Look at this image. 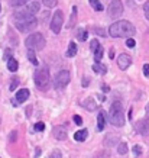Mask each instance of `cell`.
Wrapping results in <instances>:
<instances>
[{
  "label": "cell",
  "instance_id": "cell-11",
  "mask_svg": "<svg viewBox=\"0 0 149 158\" xmlns=\"http://www.w3.org/2000/svg\"><path fill=\"white\" fill-rule=\"evenodd\" d=\"M52 135H54V138L58 139V141H64V139L67 138V129H65V126H62V125L54 126Z\"/></svg>",
  "mask_w": 149,
  "mask_h": 158
},
{
  "label": "cell",
  "instance_id": "cell-42",
  "mask_svg": "<svg viewBox=\"0 0 149 158\" xmlns=\"http://www.w3.org/2000/svg\"><path fill=\"white\" fill-rule=\"evenodd\" d=\"M109 57H110V58L115 57V49H110V52H109Z\"/></svg>",
  "mask_w": 149,
  "mask_h": 158
},
{
  "label": "cell",
  "instance_id": "cell-16",
  "mask_svg": "<svg viewBox=\"0 0 149 158\" xmlns=\"http://www.w3.org/2000/svg\"><path fill=\"white\" fill-rule=\"evenodd\" d=\"M104 125H106V118H104V113L100 112V113L97 115V129L103 131L104 129Z\"/></svg>",
  "mask_w": 149,
  "mask_h": 158
},
{
  "label": "cell",
  "instance_id": "cell-38",
  "mask_svg": "<svg viewBox=\"0 0 149 158\" xmlns=\"http://www.w3.org/2000/svg\"><path fill=\"white\" fill-rule=\"evenodd\" d=\"M143 74L146 77H149V64H145L143 65Z\"/></svg>",
  "mask_w": 149,
  "mask_h": 158
},
{
  "label": "cell",
  "instance_id": "cell-12",
  "mask_svg": "<svg viewBox=\"0 0 149 158\" xmlns=\"http://www.w3.org/2000/svg\"><path fill=\"white\" fill-rule=\"evenodd\" d=\"M29 90L28 89H20L18 93H16V96H14V99H16V102L18 103H23V102H26L29 99Z\"/></svg>",
  "mask_w": 149,
  "mask_h": 158
},
{
  "label": "cell",
  "instance_id": "cell-34",
  "mask_svg": "<svg viewBox=\"0 0 149 158\" xmlns=\"http://www.w3.org/2000/svg\"><path fill=\"white\" fill-rule=\"evenodd\" d=\"M143 10H145V16H146V19L149 20V2H146L143 5Z\"/></svg>",
  "mask_w": 149,
  "mask_h": 158
},
{
  "label": "cell",
  "instance_id": "cell-21",
  "mask_svg": "<svg viewBox=\"0 0 149 158\" xmlns=\"http://www.w3.org/2000/svg\"><path fill=\"white\" fill-rule=\"evenodd\" d=\"M127 151H129V148H127V144H126V142H120V144L117 145V152L120 154V155H126Z\"/></svg>",
  "mask_w": 149,
  "mask_h": 158
},
{
  "label": "cell",
  "instance_id": "cell-20",
  "mask_svg": "<svg viewBox=\"0 0 149 158\" xmlns=\"http://www.w3.org/2000/svg\"><path fill=\"white\" fill-rule=\"evenodd\" d=\"M90 5H91V7L94 10H97V12H101V10H104V6L101 5L100 0H90Z\"/></svg>",
  "mask_w": 149,
  "mask_h": 158
},
{
  "label": "cell",
  "instance_id": "cell-18",
  "mask_svg": "<svg viewBox=\"0 0 149 158\" xmlns=\"http://www.w3.org/2000/svg\"><path fill=\"white\" fill-rule=\"evenodd\" d=\"M77 55V45H75V42H70V45H68V51H67V57L72 58Z\"/></svg>",
  "mask_w": 149,
  "mask_h": 158
},
{
  "label": "cell",
  "instance_id": "cell-39",
  "mask_svg": "<svg viewBox=\"0 0 149 158\" xmlns=\"http://www.w3.org/2000/svg\"><path fill=\"white\" fill-rule=\"evenodd\" d=\"M72 10H74V15H72V16H75V13H77V7H72ZM74 23H75V19H72V22L70 20V28H71Z\"/></svg>",
  "mask_w": 149,
  "mask_h": 158
},
{
  "label": "cell",
  "instance_id": "cell-31",
  "mask_svg": "<svg viewBox=\"0 0 149 158\" xmlns=\"http://www.w3.org/2000/svg\"><path fill=\"white\" fill-rule=\"evenodd\" d=\"M132 151H133V155H135V157H138V155H140V154H142V148H140L139 145H135Z\"/></svg>",
  "mask_w": 149,
  "mask_h": 158
},
{
  "label": "cell",
  "instance_id": "cell-1",
  "mask_svg": "<svg viewBox=\"0 0 149 158\" xmlns=\"http://www.w3.org/2000/svg\"><path fill=\"white\" fill-rule=\"evenodd\" d=\"M36 18L34 13H30L28 9L19 10L14 13V26L19 32H29L36 26Z\"/></svg>",
  "mask_w": 149,
  "mask_h": 158
},
{
  "label": "cell",
  "instance_id": "cell-19",
  "mask_svg": "<svg viewBox=\"0 0 149 158\" xmlns=\"http://www.w3.org/2000/svg\"><path fill=\"white\" fill-rule=\"evenodd\" d=\"M39 9H41V3H39V2H32L30 5H28V10L30 12V13H34V15L38 13Z\"/></svg>",
  "mask_w": 149,
  "mask_h": 158
},
{
  "label": "cell",
  "instance_id": "cell-14",
  "mask_svg": "<svg viewBox=\"0 0 149 158\" xmlns=\"http://www.w3.org/2000/svg\"><path fill=\"white\" fill-rule=\"evenodd\" d=\"M83 106H84V107H86L87 110H90V112H91V110H94V109L97 107L96 100H94L93 97H87L86 100L83 102Z\"/></svg>",
  "mask_w": 149,
  "mask_h": 158
},
{
  "label": "cell",
  "instance_id": "cell-4",
  "mask_svg": "<svg viewBox=\"0 0 149 158\" xmlns=\"http://www.w3.org/2000/svg\"><path fill=\"white\" fill-rule=\"evenodd\" d=\"M45 36H43L41 32H34L30 34L25 41V45L28 47V49H34V51H41L45 47Z\"/></svg>",
  "mask_w": 149,
  "mask_h": 158
},
{
  "label": "cell",
  "instance_id": "cell-36",
  "mask_svg": "<svg viewBox=\"0 0 149 158\" xmlns=\"http://www.w3.org/2000/svg\"><path fill=\"white\" fill-rule=\"evenodd\" d=\"M16 139H18V134H16V131H13V132L9 135V141L10 142H14Z\"/></svg>",
  "mask_w": 149,
  "mask_h": 158
},
{
  "label": "cell",
  "instance_id": "cell-3",
  "mask_svg": "<svg viewBox=\"0 0 149 158\" xmlns=\"http://www.w3.org/2000/svg\"><path fill=\"white\" fill-rule=\"evenodd\" d=\"M109 120L113 126H123L125 125V115H123V106L119 100H115L109 110Z\"/></svg>",
  "mask_w": 149,
  "mask_h": 158
},
{
  "label": "cell",
  "instance_id": "cell-9",
  "mask_svg": "<svg viewBox=\"0 0 149 158\" xmlns=\"http://www.w3.org/2000/svg\"><path fill=\"white\" fill-rule=\"evenodd\" d=\"M135 129L140 135H148L149 134V119H140L135 125Z\"/></svg>",
  "mask_w": 149,
  "mask_h": 158
},
{
  "label": "cell",
  "instance_id": "cell-41",
  "mask_svg": "<svg viewBox=\"0 0 149 158\" xmlns=\"http://www.w3.org/2000/svg\"><path fill=\"white\" fill-rule=\"evenodd\" d=\"M101 90H103V91H106V93H107V91H110V87L107 86V84H103V87H101Z\"/></svg>",
  "mask_w": 149,
  "mask_h": 158
},
{
  "label": "cell",
  "instance_id": "cell-40",
  "mask_svg": "<svg viewBox=\"0 0 149 158\" xmlns=\"http://www.w3.org/2000/svg\"><path fill=\"white\" fill-rule=\"evenodd\" d=\"M93 31H94L96 34H99V35H104V31H101L100 28H94V29H93Z\"/></svg>",
  "mask_w": 149,
  "mask_h": 158
},
{
  "label": "cell",
  "instance_id": "cell-29",
  "mask_svg": "<svg viewBox=\"0 0 149 158\" xmlns=\"http://www.w3.org/2000/svg\"><path fill=\"white\" fill-rule=\"evenodd\" d=\"M99 47H100V44H99V41H97V39H93L91 44H90V48H91L93 54H94V52L97 51V49H99Z\"/></svg>",
  "mask_w": 149,
  "mask_h": 158
},
{
  "label": "cell",
  "instance_id": "cell-2",
  "mask_svg": "<svg viewBox=\"0 0 149 158\" xmlns=\"http://www.w3.org/2000/svg\"><path fill=\"white\" fill-rule=\"evenodd\" d=\"M109 34L113 38H132L136 34V29L129 20H117L111 23L109 28Z\"/></svg>",
  "mask_w": 149,
  "mask_h": 158
},
{
  "label": "cell",
  "instance_id": "cell-32",
  "mask_svg": "<svg viewBox=\"0 0 149 158\" xmlns=\"http://www.w3.org/2000/svg\"><path fill=\"white\" fill-rule=\"evenodd\" d=\"M135 45H136L135 39L129 38V39H127V41H126V47H127V48H133V47H135Z\"/></svg>",
  "mask_w": 149,
  "mask_h": 158
},
{
  "label": "cell",
  "instance_id": "cell-24",
  "mask_svg": "<svg viewBox=\"0 0 149 158\" xmlns=\"http://www.w3.org/2000/svg\"><path fill=\"white\" fill-rule=\"evenodd\" d=\"M87 35H88V34H87V31L83 28V29H80V31H78L77 36H78V39H80L81 42H84V41H87Z\"/></svg>",
  "mask_w": 149,
  "mask_h": 158
},
{
  "label": "cell",
  "instance_id": "cell-7",
  "mask_svg": "<svg viewBox=\"0 0 149 158\" xmlns=\"http://www.w3.org/2000/svg\"><path fill=\"white\" fill-rule=\"evenodd\" d=\"M64 23V13L62 10H57L52 16V20H51V31L54 34H59V31L62 28Z\"/></svg>",
  "mask_w": 149,
  "mask_h": 158
},
{
  "label": "cell",
  "instance_id": "cell-23",
  "mask_svg": "<svg viewBox=\"0 0 149 158\" xmlns=\"http://www.w3.org/2000/svg\"><path fill=\"white\" fill-rule=\"evenodd\" d=\"M42 3L45 7H48V9H51V7H55L58 3V0H42Z\"/></svg>",
  "mask_w": 149,
  "mask_h": 158
},
{
  "label": "cell",
  "instance_id": "cell-43",
  "mask_svg": "<svg viewBox=\"0 0 149 158\" xmlns=\"http://www.w3.org/2000/svg\"><path fill=\"white\" fill-rule=\"evenodd\" d=\"M145 112H146V115L149 116V103H148V105H146V107H145Z\"/></svg>",
  "mask_w": 149,
  "mask_h": 158
},
{
  "label": "cell",
  "instance_id": "cell-26",
  "mask_svg": "<svg viewBox=\"0 0 149 158\" xmlns=\"http://www.w3.org/2000/svg\"><path fill=\"white\" fill-rule=\"evenodd\" d=\"M10 58H13V51L10 48H7L5 51V54H3V60H5V61H9Z\"/></svg>",
  "mask_w": 149,
  "mask_h": 158
},
{
  "label": "cell",
  "instance_id": "cell-30",
  "mask_svg": "<svg viewBox=\"0 0 149 158\" xmlns=\"http://www.w3.org/2000/svg\"><path fill=\"white\" fill-rule=\"evenodd\" d=\"M18 84H19V78H14L13 81L10 83V91H13V90H16V89H18Z\"/></svg>",
  "mask_w": 149,
  "mask_h": 158
},
{
  "label": "cell",
  "instance_id": "cell-5",
  "mask_svg": "<svg viewBox=\"0 0 149 158\" xmlns=\"http://www.w3.org/2000/svg\"><path fill=\"white\" fill-rule=\"evenodd\" d=\"M49 83H51V77H49V71L46 67L39 68L38 71L35 73V84L39 90H48L49 89Z\"/></svg>",
  "mask_w": 149,
  "mask_h": 158
},
{
  "label": "cell",
  "instance_id": "cell-27",
  "mask_svg": "<svg viewBox=\"0 0 149 158\" xmlns=\"http://www.w3.org/2000/svg\"><path fill=\"white\" fill-rule=\"evenodd\" d=\"M46 158H62V154H61V151H59V149H54L52 152L49 154Z\"/></svg>",
  "mask_w": 149,
  "mask_h": 158
},
{
  "label": "cell",
  "instance_id": "cell-17",
  "mask_svg": "<svg viewBox=\"0 0 149 158\" xmlns=\"http://www.w3.org/2000/svg\"><path fill=\"white\" fill-rule=\"evenodd\" d=\"M18 68H19V64H18V61L14 60V58H10L9 61H7V70L12 73H16L18 71Z\"/></svg>",
  "mask_w": 149,
  "mask_h": 158
},
{
  "label": "cell",
  "instance_id": "cell-13",
  "mask_svg": "<svg viewBox=\"0 0 149 158\" xmlns=\"http://www.w3.org/2000/svg\"><path fill=\"white\" fill-rule=\"evenodd\" d=\"M87 136H88V131H87V129L77 131V132L74 134V139H75V141H78V142H83V141H86Z\"/></svg>",
  "mask_w": 149,
  "mask_h": 158
},
{
  "label": "cell",
  "instance_id": "cell-35",
  "mask_svg": "<svg viewBox=\"0 0 149 158\" xmlns=\"http://www.w3.org/2000/svg\"><path fill=\"white\" fill-rule=\"evenodd\" d=\"M72 120L75 122L77 125H83V118L81 116H78V115H74V118H72Z\"/></svg>",
  "mask_w": 149,
  "mask_h": 158
},
{
  "label": "cell",
  "instance_id": "cell-44",
  "mask_svg": "<svg viewBox=\"0 0 149 158\" xmlns=\"http://www.w3.org/2000/svg\"><path fill=\"white\" fill-rule=\"evenodd\" d=\"M0 9H2V7H0Z\"/></svg>",
  "mask_w": 149,
  "mask_h": 158
},
{
  "label": "cell",
  "instance_id": "cell-8",
  "mask_svg": "<svg viewBox=\"0 0 149 158\" xmlns=\"http://www.w3.org/2000/svg\"><path fill=\"white\" fill-rule=\"evenodd\" d=\"M107 13L113 19L122 16V13H123V3L120 0H111L110 5H109V9H107Z\"/></svg>",
  "mask_w": 149,
  "mask_h": 158
},
{
  "label": "cell",
  "instance_id": "cell-28",
  "mask_svg": "<svg viewBox=\"0 0 149 158\" xmlns=\"http://www.w3.org/2000/svg\"><path fill=\"white\" fill-rule=\"evenodd\" d=\"M103 51H104V49L101 48V47H99V49H97L96 52H94V58H96V61H100L101 60V57H103Z\"/></svg>",
  "mask_w": 149,
  "mask_h": 158
},
{
  "label": "cell",
  "instance_id": "cell-25",
  "mask_svg": "<svg viewBox=\"0 0 149 158\" xmlns=\"http://www.w3.org/2000/svg\"><path fill=\"white\" fill-rule=\"evenodd\" d=\"M29 0H12V6L13 7H20V6H23L26 5Z\"/></svg>",
  "mask_w": 149,
  "mask_h": 158
},
{
  "label": "cell",
  "instance_id": "cell-10",
  "mask_svg": "<svg viewBox=\"0 0 149 158\" xmlns=\"http://www.w3.org/2000/svg\"><path fill=\"white\" fill-rule=\"evenodd\" d=\"M130 64H132V58L127 54H120L117 57V65H119L120 70H127Z\"/></svg>",
  "mask_w": 149,
  "mask_h": 158
},
{
  "label": "cell",
  "instance_id": "cell-6",
  "mask_svg": "<svg viewBox=\"0 0 149 158\" xmlns=\"http://www.w3.org/2000/svg\"><path fill=\"white\" fill-rule=\"evenodd\" d=\"M70 80H71V74H70V71L62 70V71H59L57 76H55V81H54V84H55L57 89H64V87L68 86Z\"/></svg>",
  "mask_w": 149,
  "mask_h": 158
},
{
  "label": "cell",
  "instance_id": "cell-37",
  "mask_svg": "<svg viewBox=\"0 0 149 158\" xmlns=\"http://www.w3.org/2000/svg\"><path fill=\"white\" fill-rule=\"evenodd\" d=\"M81 83H83V87H88V84H90V78H88V77H84Z\"/></svg>",
  "mask_w": 149,
  "mask_h": 158
},
{
  "label": "cell",
  "instance_id": "cell-22",
  "mask_svg": "<svg viewBox=\"0 0 149 158\" xmlns=\"http://www.w3.org/2000/svg\"><path fill=\"white\" fill-rule=\"evenodd\" d=\"M28 60L32 62L34 65H38V60H36V55H35L34 49H29V51H28Z\"/></svg>",
  "mask_w": 149,
  "mask_h": 158
},
{
  "label": "cell",
  "instance_id": "cell-15",
  "mask_svg": "<svg viewBox=\"0 0 149 158\" xmlns=\"http://www.w3.org/2000/svg\"><path fill=\"white\" fill-rule=\"evenodd\" d=\"M93 71L96 73V74H106L107 67L106 65H103L100 61H97L96 64H93Z\"/></svg>",
  "mask_w": 149,
  "mask_h": 158
},
{
  "label": "cell",
  "instance_id": "cell-33",
  "mask_svg": "<svg viewBox=\"0 0 149 158\" xmlns=\"http://www.w3.org/2000/svg\"><path fill=\"white\" fill-rule=\"evenodd\" d=\"M43 129H45V125H43L42 122H38V123L35 125V131H39V132H42Z\"/></svg>",
  "mask_w": 149,
  "mask_h": 158
}]
</instances>
